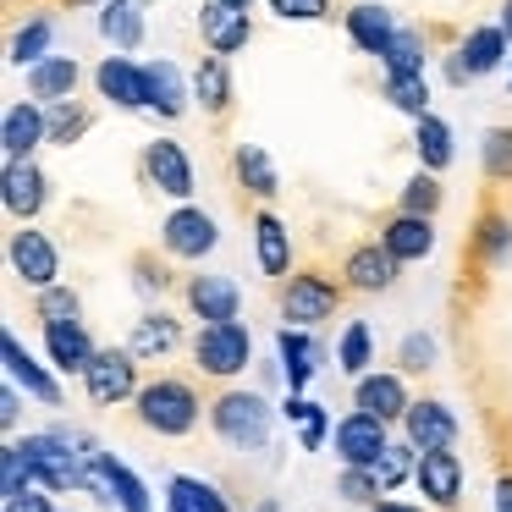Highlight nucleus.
Instances as JSON below:
<instances>
[{"label": "nucleus", "mask_w": 512, "mask_h": 512, "mask_svg": "<svg viewBox=\"0 0 512 512\" xmlns=\"http://www.w3.org/2000/svg\"><path fill=\"white\" fill-rule=\"evenodd\" d=\"M133 419H138V430L160 435V441H188V435L210 419V402H204L199 380L155 375V380H144V391L133 397Z\"/></svg>", "instance_id": "1"}, {"label": "nucleus", "mask_w": 512, "mask_h": 512, "mask_svg": "<svg viewBox=\"0 0 512 512\" xmlns=\"http://www.w3.org/2000/svg\"><path fill=\"white\" fill-rule=\"evenodd\" d=\"M276 419H281V408L265 397V391H254V386H221L210 397V430H215V441L226 446V452H270V441H276Z\"/></svg>", "instance_id": "2"}, {"label": "nucleus", "mask_w": 512, "mask_h": 512, "mask_svg": "<svg viewBox=\"0 0 512 512\" xmlns=\"http://www.w3.org/2000/svg\"><path fill=\"white\" fill-rule=\"evenodd\" d=\"M347 298H353V292H347V281L331 276V270H320V265H292L287 276L276 281V314H281V325H303V331H320V325L331 320Z\"/></svg>", "instance_id": "3"}, {"label": "nucleus", "mask_w": 512, "mask_h": 512, "mask_svg": "<svg viewBox=\"0 0 512 512\" xmlns=\"http://www.w3.org/2000/svg\"><path fill=\"white\" fill-rule=\"evenodd\" d=\"M248 364H254V331L243 320L199 325V336H193V369H199V380L232 386V380L248 375Z\"/></svg>", "instance_id": "4"}, {"label": "nucleus", "mask_w": 512, "mask_h": 512, "mask_svg": "<svg viewBox=\"0 0 512 512\" xmlns=\"http://www.w3.org/2000/svg\"><path fill=\"white\" fill-rule=\"evenodd\" d=\"M78 380L89 408H133V397L144 391V358L133 347H100Z\"/></svg>", "instance_id": "5"}, {"label": "nucleus", "mask_w": 512, "mask_h": 512, "mask_svg": "<svg viewBox=\"0 0 512 512\" xmlns=\"http://www.w3.org/2000/svg\"><path fill=\"white\" fill-rule=\"evenodd\" d=\"M160 248H166L177 265H204V259L221 248V226H215L210 210L199 204H171V215L160 221Z\"/></svg>", "instance_id": "6"}, {"label": "nucleus", "mask_w": 512, "mask_h": 512, "mask_svg": "<svg viewBox=\"0 0 512 512\" xmlns=\"http://www.w3.org/2000/svg\"><path fill=\"white\" fill-rule=\"evenodd\" d=\"M138 177H144V188L166 193L171 204H188L193 193H199V177H193L188 149H182L171 133H160V138L144 144V155H138Z\"/></svg>", "instance_id": "7"}, {"label": "nucleus", "mask_w": 512, "mask_h": 512, "mask_svg": "<svg viewBox=\"0 0 512 512\" xmlns=\"http://www.w3.org/2000/svg\"><path fill=\"white\" fill-rule=\"evenodd\" d=\"M463 265H474L479 276H496V270L512 265V215L490 193L474 210V226H468V243H463Z\"/></svg>", "instance_id": "8"}, {"label": "nucleus", "mask_w": 512, "mask_h": 512, "mask_svg": "<svg viewBox=\"0 0 512 512\" xmlns=\"http://www.w3.org/2000/svg\"><path fill=\"white\" fill-rule=\"evenodd\" d=\"M6 259H12V276L34 292H45L61 281V248H56V237L39 232L34 221H17V232L6 237Z\"/></svg>", "instance_id": "9"}, {"label": "nucleus", "mask_w": 512, "mask_h": 512, "mask_svg": "<svg viewBox=\"0 0 512 512\" xmlns=\"http://www.w3.org/2000/svg\"><path fill=\"white\" fill-rule=\"evenodd\" d=\"M336 276L347 281V292H353V298H380V292H391V287H397L402 259L391 254V248L380 243V237H364V243H353V248L342 254Z\"/></svg>", "instance_id": "10"}, {"label": "nucleus", "mask_w": 512, "mask_h": 512, "mask_svg": "<svg viewBox=\"0 0 512 512\" xmlns=\"http://www.w3.org/2000/svg\"><path fill=\"white\" fill-rule=\"evenodd\" d=\"M391 441H397L391 424L375 419V413H364V408H347L331 430V446H336V457H342V468H375Z\"/></svg>", "instance_id": "11"}, {"label": "nucleus", "mask_w": 512, "mask_h": 512, "mask_svg": "<svg viewBox=\"0 0 512 512\" xmlns=\"http://www.w3.org/2000/svg\"><path fill=\"white\" fill-rule=\"evenodd\" d=\"M0 358H6V380H17V386H23L39 408H61V402H67L56 364H50V358H39V353H28L17 331H0Z\"/></svg>", "instance_id": "12"}, {"label": "nucleus", "mask_w": 512, "mask_h": 512, "mask_svg": "<svg viewBox=\"0 0 512 512\" xmlns=\"http://www.w3.org/2000/svg\"><path fill=\"white\" fill-rule=\"evenodd\" d=\"M182 309L193 314L199 325H215V320H243V287L221 270H204V276H182Z\"/></svg>", "instance_id": "13"}, {"label": "nucleus", "mask_w": 512, "mask_h": 512, "mask_svg": "<svg viewBox=\"0 0 512 512\" xmlns=\"http://www.w3.org/2000/svg\"><path fill=\"white\" fill-rule=\"evenodd\" d=\"M94 94H100L111 111L149 116V100H144V61H133L127 50H111V56L94 67Z\"/></svg>", "instance_id": "14"}, {"label": "nucleus", "mask_w": 512, "mask_h": 512, "mask_svg": "<svg viewBox=\"0 0 512 512\" xmlns=\"http://www.w3.org/2000/svg\"><path fill=\"white\" fill-rule=\"evenodd\" d=\"M463 485H468V474H463V457H457L452 446H446V452H419L413 490L424 496V507L457 512V507H463Z\"/></svg>", "instance_id": "15"}, {"label": "nucleus", "mask_w": 512, "mask_h": 512, "mask_svg": "<svg viewBox=\"0 0 512 512\" xmlns=\"http://www.w3.org/2000/svg\"><path fill=\"white\" fill-rule=\"evenodd\" d=\"M402 435H408L419 452H446V446H457V435H463V419H457V408L441 397H413L408 413H402Z\"/></svg>", "instance_id": "16"}, {"label": "nucleus", "mask_w": 512, "mask_h": 512, "mask_svg": "<svg viewBox=\"0 0 512 512\" xmlns=\"http://www.w3.org/2000/svg\"><path fill=\"white\" fill-rule=\"evenodd\" d=\"M0 204L12 221H39L50 204V177L39 171V160H6L0 166Z\"/></svg>", "instance_id": "17"}, {"label": "nucleus", "mask_w": 512, "mask_h": 512, "mask_svg": "<svg viewBox=\"0 0 512 512\" xmlns=\"http://www.w3.org/2000/svg\"><path fill=\"white\" fill-rule=\"evenodd\" d=\"M408 402H413V391H408V375H402V369H364V375L353 380V408L375 413V419H386V424H402Z\"/></svg>", "instance_id": "18"}, {"label": "nucleus", "mask_w": 512, "mask_h": 512, "mask_svg": "<svg viewBox=\"0 0 512 512\" xmlns=\"http://www.w3.org/2000/svg\"><path fill=\"white\" fill-rule=\"evenodd\" d=\"M144 100H149V116H160V122H182L193 105V78H182L177 61L155 56L144 61Z\"/></svg>", "instance_id": "19"}, {"label": "nucleus", "mask_w": 512, "mask_h": 512, "mask_svg": "<svg viewBox=\"0 0 512 512\" xmlns=\"http://www.w3.org/2000/svg\"><path fill=\"white\" fill-rule=\"evenodd\" d=\"M248 232H254V265H259V276L281 281L292 270V232H287V221H281L270 204H254Z\"/></svg>", "instance_id": "20"}, {"label": "nucleus", "mask_w": 512, "mask_h": 512, "mask_svg": "<svg viewBox=\"0 0 512 512\" xmlns=\"http://www.w3.org/2000/svg\"><path fill=\"white\" fill-rule=\"evenodd\" d=\"M397 12H391L386 0H353L342 12V34H347V45L353 50H364V56H375L380 61V50L397 39Z\"/></svg>", "instance_id": "21"}, {"label": "nucleus", "mask_w": 512, "mask_h": 512, "mask_svg": "<svg viewBox=\"0 0 512 512\" xmlns=\"http://www.w3.org/2000/svg\"><path fill=\"white\" fill-rule=\"evenodd\" d=\"M39 347H45V358L56 364V375H83V369L94 364V353H100V342L89 336V325H83V320L39 325Z\"/></svg>", "instance_id": "22"}, {"label": "nucleus", "mask_w": 512, "mask_h": 512, "mask_svg": "<svg viewBox=\"0 0 512 512\" xmlns=\"http://www.w3.org/2000/svg\"><path fill=\"white\" fill-rule=\"evenodd\" d=\"M50 144V122L39 100H12L0 116V155L6 160H34V149Z\"/></svg>", "instance_id": "23"}, {"label": "nucleus", "mask_w": 512, "mask_h": 512, "mask_svg": "<svg viewBox=\"0 0 512 512\" xmlns=\"http://www.w3.org/2000/svg\"><path fill=\"white\" fill-rule=\"evenodd\" d=\"M199 39L215 56H237V50L254 45V17L226 6V0H204L199 6Z\"/></svg>", "instance_id": "24"}, {"label": "nucleus", "mask_w": 512, "mask_h": 512, "mask_svg": "<svg viewBox=\"0 0 512 512\" xmlns=\"http://www.w3.org/2000/svg\"><path fill=\"white\" fill-rule=\"evenodd\" d=\"M127 347H133L144 364H166V358L182 347V320L166 309V303H149V309L133 320V331H127Z\"/></svg>", "instance_id": "25"}, {"label": "nucleus", "mask_w": 512, "mask_h": 512, "mask_svg": "<svg viewBox=\"0 0 512 512\" xmlns=\"http://www.w3.org/2000/svg\"><path fill=\"white\" fill-rule=\"evenodd\" d=\"M380 243L402 259V265H424L435 254V215H413V210H391L380 221Z\"/></svg>", "instance_id": "26"}, {"label": "nucleus", "mask_w": 512, "mask_h": 512, "mask_svg": "<svg viewBox=\"0 0 512 512\" xmlns=\"http://www.w3.org/2000/svg\"><path fill=\"white\" fill-rule=\"evenodd\" d=\"M276 358H281V375H287V391H309V380L320 375V364H325V342L314 331H303V325H281Z\"/></svg>", "instance_id": "27"}, {"label": "nucleus", "mask_w": 512, "mask_h": 512, "mask_svg": "<svg viewBox=\"0 0 512 512\" xmlns=\"http://www.w3.org/2000/svg\"><path fill=\"white\" fill-rule=\"evenodd\" d=\"M193 100H199V111L210 116L215 127L232 116L237 105V89H232V56H215V50H204L199 67H193Z\"/></svg>", "instance_id": "28"}, {"label": "nucleus", "mask_w": 512, "mask_h": 512, "mask_svg": "<svg viewBox=\"0 0 512 512\" xmlns=\"http://www.w3.org/2000/svg\"><path fill=\"white\" fill-rule=\"evenodd\" d=\"M457 56H463V67H468V78H490V72H501L512 61V39L501 34V23H479V28H468L463 39H457Z\"/></svg>", "instance_id": "29"}, {"label": "nucleus", "mask_w": 512, "mask_h": 512, "mask_svg": "<svg viewBox=\"0 0 512 512\" xmlns=\"http://www.w3.org/2000/svg\"><path fill=\"white\" fill-rule=\"evenodd\" d=\"M149 34V0H105L100 6V39L111 50H127L133 56Z\"/></svg>", "instance_id": "30"}, {"label": "nucleus", "mask_w": 512, "mask_h": 512, "mask_svg": "<svg viewBox=\"0 0 512 512\" xmlns=\"http://www.w3.org/2000/svg\"><path fill=\"white\" fill-rule=\"evenodd\" d=\"M232 177H237V188H243L254 204H276L281 199V171H276V160H270L259 144H237L232 149Z\"/></svg>", "instance_id": "31"}, {"label": "nucleus", "mask_w": 512, "mask_h": 512, "mask_svg": "<svg viewBox=\"0 0 512 512\" xmlns=\"http://www.w3.org/2000/svg\"><path fill=\"white\" fill-rule=\"evenodd\" d=\"M78 83H83V61L78 56H45L39 67H28V100H39V105L72 100Z\"/></svg>", "instance_id": "32"}, {"label": "nucleus", "mask_w": 512, "mask_h": 512, "mask_svg": "<svg viewBox=\"0 0 512 512\" xmlns=\"http://www.w3.org/2000/svg\"><path fill=\"white\" fill-rule=\"evenodd\" d=\"M127 270H133V292L144 303H166V292L177 287V270H171L166 248H138V254L127 259Z\"/></svg>", "instance_id": "33"}, {"label": "nucleus", "mask_w": 512, "mask_h": 512, "mask_svg": "<svg viewBox=\"0 0 512 512\" xmlns=\"http://www.w3.org/2000/svg\"><path fill=\"white\" fill-rule=\"evenodd\" d=\"M380 100L397 116H408V122L430 116V72H386L380 78Z\"/></svg>", "instance_id": "34"}, {"label": "nucleus", "mask_w": 512, "mask_h": 512, "mask_svg": "<svg viewBox=\"0 0 512 512\" xmlns=\"http://www.w3.org/2000/svg\"><path fill=\"white\" fill-rule=\"evenodd\" d=\"M413 155H419L424 171H446L457 160V144H452V122L446 116H419L413 122Z\"/></svg>", "instance_id": "35"}, {"label": "nucleus", "mask_w": 512, "mask_h": 512, "mask_svg": "<svg viewBox=\"0 0 512 512\" xmlns=\"http://www.w3.org/2000/svg\"><path fill=\"white\" fill-rule=\"evenodd\" d=\"M45 122H50V144H56V149H72V144H83V138H89V127H94V105L72 94V100L45 105Z\"/></svg>", "instance_id": "36"}, {"label": "nucleus", "mask_w": 512, "mask_h": 512, "mask_svg": "<svg viewBox=\"0 0 512 512\" xmlns=\"http://www.w3.org/2000/svg\"><path fill=\"white\" fill-rule=\"evenodd\" d=\"M380 67H386V72H430V28L402 23L397 39L380 50Z\"/></svg>", "instance_id": "37"}, {"label": "nucleus", "mask_w": 512, "mask_h": 512, "mask_svg": "<svg viewBox=\"0 0 512 512\" xmlns=\"http://www.w3.org/2000/svg\"><path fill=\"white\" fill-rule=\"evenodd\" d=\"M336 369H342L347 380L375 369V331H369V320H347V331L336 336Z\"/></svg>", "instance_id": "38"}, {"label": "nucleus", "mask_w": 512, "mask_h": 512, "mask_svg": "<svg viewBox=\"0 0 512 512\" xmlns=\"http://www.w3.org/2000/svg\"><path fill=\"white\" fill-rule=\"evenodd\" d=\"M479 177L490 188H512V127H485V138H479Z\"/></svg>", "instance_id": "39"}, {"label": "nucleus", "mask_w": 512, "mask_h": 512, "mask_svg": "<svg viewBox=\"0 0 512 512\" xmlns=\"http://www.w3.org/2000/svg\"><path fill=\"white\" fill-rule=\"evenodd\" d=\"M166 496L188 501L193 512H237L232 501H226V490L215 485V479H204V474H171L166 479Z\"/></svg>", "instance_id": "40"}, {"label": "nucleus", "mask_w": 512, "mask_h": 512, "mask_svg": "<svg viewBox=\"0 0 512 512\" xmlns=\"http://www.w3.org/2000/svg\"><path fill=\"white\" fill-rule=\"evenodd\" d=\"M50 39H56V17H45V12L28 17V23L12 34V67H23V72L39 67V61L50 56Z\"/></svg>", "instance_id": "41"}, {"label": "nucleus", "mask_w": 512, "mask_h": 512, "mask_svg": "<svg viewBox=\"0 0 512 512\" xmlns=\"http://www.w3.org/2000/svg\"><path fill=\"white\" fill-rule=\"evenodd\" d=\"M34 485H39V479H34V463H28L23 441L6 435V446H0V501L23 496V490H34Z\"/></svg>", "instance_id": "42"}, {"label": "nucleus", "mask_w": 512, "mask_h": 512, "mask_svg": "<svg viewBox=\"0 0 512 512\" xmlns=\"http://www.w3.org/2000/svg\"><path fill=\"white\" fill-rule=\"evenodd\" d=\"M375 474H380V485H386V496H397L402 485H413V474H419V446L402 435V441H391L386 446V457L375 463Z\"/></svg>", "instance_id": "43"}, {"label": "nucleus", "mask_w": 512, "mask_h": 512, "mask_svg": "<svg viewBox=\"0 0 512 512\" xmlns=\"http://www.w3.org/2000/svg\"><path fill=\"white\" fill-rule=\"evenodd\" d=\"M111 507H116V512H155L149 485H144V479H138L116 452H111Z\"/></svg>", "instance_id": "44"}, {"label": "nucleus", "mask_w": 512, "mask_h": 512, "mask_svg": "<svg viewBox=\"0 0 512 512\" xmlns=\"http://www.w3.org/2000/svg\"><path fill=\"white\" fill-rule=\"evenodd\" d=\"M446 204V188H441V171H413L397 193V210H413V215H435Z\"/></svg>", "instance_id": "45"}, {"label": "nucleus", "mask_w": 512, "mask_h": 512, "mask_svg": "<svg viewBox=\"0 0 512 512\" xmlns=\"http://www.w3.org/2000/svg\"><path fill=\"white\" fill-rule=\"evenodd\" d=\"M34 320H39V325H56V320H83V298H78V287L56 281V287L34 292Z\"/></svg>", "instance_id": "46"}, {"label": "nucleus", "mask_w": 512, "mask_h": 512, "mask_svg": "<svg viewBox=\"0 0 512 512\" xmlns=\"http://www.w3.org/2000/svg\"><path fill=\"white\" fill-rule=\"evenodd\" d=\"M435 364H441V342H435L430 331H408L397 342V369L402 375H430Z\"/></svg>", "instance_id": "47"}, {"label": "nucleus", "mask_w": 512, "mask_h": 512, "mask_svg": "<svg viewBox=\"0 0 512 512\" xmlns=\"http://www.w3.org/2000/svg\"><path fill=\"white\" fill-rule=\"evenodd\" d=\"M380 496H386V485H380L375 468H342L336 474V501H347V507H375Z\"/></svg>", "instance_id": "48"}, {"label": "nucleus", "mask_w": 512, "mask_h": 512, "mask_svg": "<svg viewBox=\"0 0 512 512\" xmlns=\"http://www.w3.org/2000/svg\"><path fill=\"white\" fill-rule=\"evenodd\" d=\"M281 23H331V0H265Z\"/></svg>", "instance_id": "49"}, {"label": "nucleus", "mask_w": 512, "mask_h": 512, "mask_svg": "<svg viewBox=\"0 0 512 512\" xmlns=\"http://www.w3.org/2000/svg\"><path fill=\"white\" fill-rule=\"evenodd\" d=\"M276 408H281V419H287V424H298V430H303L309 419H320V413H331L325 402H314L309 391H287V397H281Z\"/></svg>", "instance_id": "50"}, {"label": "nucleus", "mask_w": 512, "mask_h": 512, "mask_svg": "<svg viewBox=\"0 0 512 512\" xmlns=\"http://www.w3.org/2000/svg\"><path fill=\"white\" fill-rule=\"evenodd\" d=\"M0 512H61V507H56V490L34 485V490H23V496L0 501Z\"/></svg>", "instance_id": "51"}, {"label": "nucleus", "mask_w": 512, "mask_h": 512, "mask_svg": "<svg viewBox=\"0 0 512 512\" xmlns=\"http://www.w3.org/2000/svg\"><path fill=\"white\" fill-rule=\"evenodd\" d=\"M0 424H6V435H23V386L17 380H6V391H0Z\"/></svg>", "instance_id": "52"}, {"label": "nucleus", "mask_w": 512, "mask_h": 512, "mask_svg": "<svg viewBox=\"0 0 512 512\" xmlns=\"http://www.w3.org/2000/svg\"><path fill=\"white\" fill-rule=\"evenodd\" d=\"M441 78L452 83V89H468V83H474V78H468V67H463V56H457V50H446V56H441Z\"/></svg>", "instance_id": "53"}, {"label": "nucleus", "mask_w": 512, "mask_h": 512, "mask_svg": "<svg viewBox=\"0 0 512 512\" xmlns=\"http://www.w3.org/2000/svg\"><path fill=\"white\" fill-rule=\"evenodd\" d=\"M490 507L512 512V468H501V474H496V485H490Z\"/></svg>", "instance_id": "54"}, {"label": "nucleus", "mask_w": 512, "mask_h": 512, "mask_svg": "<svg viewBox=\"0 0 512 512\" xmlns=\"http://www.w3.org/2000/svg\"><path fill=\"white\" fill-rule=\"evenodd\" d=\"M369 512H435V507H424V501H402V496H380Z\"/></svg>", "instance_id": "55"}, {"label": "nucleus", "mask_w": 512, "mask_h": 512, "mask_svg": "<svg viewBox=\"0 0 512 512\" xmlns=\"http://www.w3.org/2000/svg\"><path fill=\"white\" fill-rule=\"evenodd\" d=\"M496 23H501V34L512 39V0H501V17H496Z\"/></svg>", "instance_id": "56"}, {"label": "nucleus", "mask_w": 512, "mask_h": 512, "mask_svg": "<svg viewBox=\"0 0 512 512\" xmlns=\"http://www.w3.org/2000/svg\"><path fill=\"white\" fill-rule=\"evenodd\" d=\"M254 512H281V501H276V496H259V501H254Z\"/></svg>", "instance_id": "57"}, {"label": "nucleus", "mask_w": 512, "mask_h": 512, "mask_svg": "<svg viewBox=\"0 0 512 512\" xmlns=\"http://www.w3.org/2000/svg\"><path fill=\"white\" fill-rule=\"evenodd\" d=\"M56 6H67V12H78V6H105V0H56Z\"/></svg>", "instance_id": "58"}, {"label": "nucleus", "mask_w": 512, "mask_h": 512, "mask_svg": "<svg viewBox=\"0 0 512 512\" xmlns=\"http://www.w3.org/2000/svg\"><path fill=\"white\" fill-rule=\"evenodd\" d=\"M166 512H193L188 501H177V496H166Z\"/></svg>", "instance_id": "59"}, {"label": "nucleus", "mask_w": 512, "mask_h": 512, "mask_svg": "<svg viewBox=\"0 0 512 512\" xmlns=\"http://www.w3.org/2000/svg\"><path fill=\"white\" fill-rule=\"evenodd\" d=\"M226 6H237V12H254L259 0H226Z\"/></svg>", "instance_id": "60"}, {"label": "nucleus", "mask_w": 512, "mask_h": 512, "mask_svg": "<svg viewBox=\"0 0 512 512\" xmlns=\"http://www.w3.org/2000/svg\"><path fill=\"white\" fill-rule=\"evenodd\" d=\"M507 89H512V61H507Z\"/></svg>", "instance_id": "61"}, {"label": "nucleus", "mask_w": 512, "mask_h": 512, "mask_svg": "<svg viewBox=\"0 0 512 512\" xmlns=\"http://www.w3.org/2000/svg\"><path fill=\"white\" fill-rule=\"evenodd\" d=\"M61 512H72V507H61Z\"/></svg>", "instance_id": "62"}]
</instances>
